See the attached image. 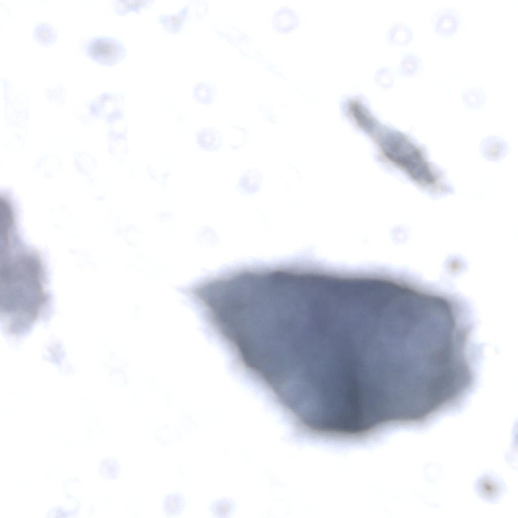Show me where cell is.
I'll return each instance as SVG.
<instances>
[{"label": "cell", "mask_w": 518, "mask_h": 518, "mask_svg": "<svg viewBox=\"0 0 518 518\" xmlns=\"http://www.w3.org/2000/svg\"><path fill=\"white\" fill-rule=\"evenodd\" d=\"M409 297L384 286L343 283L323 290L297 329L292 371L300 400L359 420L406 400L420 358Z\"/></svg>", "instance_id": "1"}, {"label": "cell", "mask_w": 518, "mask_h": 518, "mask_svg": "<svg viewBox=\"0 0 518 518\" xmlns=\"http://www.w3.org/2000/svg\"><path fill=\"white\" fill-rule=\"evenodd\" d=\"M88 56L93 60L104 65H113L122 60L126 51L118 40L109 37L92 39L87 48Z\"/></svg>", "instance_id": "2"}, {"label": "cell", "mask_w": 518, "mask_h": 518, "mask_svg": "<svg viewBox=\"0 0 518 518\" xmlns=\"http://www.w3.org/2000/svg\"><path fill=\"white\" fill-rule=\"evenodd\" d=\"M435 32L443 36H451L457 33L461 24V16L457 9L445 7L438 10L433 18Z\"/></svg>", "instance_id": "3"}, {"label": "cell", "mask_w": 518, "mask_h": 518, "mask_svg": "<svg viewBox=\"0 0 518 518\" xmlns=\"http://www.w3.org/2000/svg\"><path fill=\"white\" fill-rule=\"evenodd\" d=\"M263 181V173L255 169L245 171L238 180L236 189L242 195L251 196L260 190Z\"/></svg>", "instance_id": "4"}, {"label": "cell", "mask_w": 518, "mask_h": 518, "mask_svg": "<svg viewBox=\"0 0 518 518\" xmlns=\"http://www.w3.org/2000/svg\"><path fill=\"white\" fill-rule=\"evenodd\" d=\"M197 146L201 150L208 152H218L223 145L220 132L211 127H203L195 136Z\"/></svg>", "instance_id": "5"}, {"label": "cell", "mask_w": 518, "mask_h": 518, "mask_svg": "<svg viewBox=\"0 0 518 518\" xmlns=\"http://www.w3.org/2000/svg\"><path fill=\"white\" fill-rule=\"evenodd\" d=\"M298 22V17L295 11L287 7L279 8L272 17L273 26L281 33L292 31L296 27Z\"/></svg>", "instance_id": "6"}, {"label": "cell", "mask_w": 518, "mask_h": 518, "mask_svg": "<svg viewBox=\"0 0 518 518\" xmlns=\"http://www.w3.org/2000/svg\"><path fill=\"white\" fill-rule=\"evenodd\" d=\"M463 101L469 106L476 107L482 105L487 98L485 90L477 84H470L464 87L461 93Z\"/></svg>", "instance_id": "7"}, {"label": "cell", "mask_w": 518, "mask_h": 518, "mask_svg": "<svg viewBox=\"0 0 518 518\" xmlns=\"http://www.w3.org/2000/svg\"><path fill=\"white\" fill-rule=\"evenodd\" d=\"M185 506L184 496L178 493L167 494L163 502V509L168 516H175L180 514Z\"/></svg>", "instance_id": "8"}, {"label": "cell", "mask_w": 518, "mask_h": 518, "mask_svg": "<svg viewBox=\"0 0 518 518\" xmlns=\"http://www.w3.org/2000/svg\"><path fill=\"white\" fill-rule=\"evenodd\" d=\"M33 34L34 38L39 43L45 45L52 44L56 37V33L53 28L45 23H40L36 26Z\"/></svg>", "instance_id": "9"}, {"label": "cell", "mask_w": 518, "mask_h": 518, "mask_svg": "<svg viewBox=\"0 0 518 518\" xmlns=\"http://www.w3.org/2000/svg\"><path fill=\"white\" fill-rule=\"evenodd\" d=\"M99 470L100 474L105 478L115 480L119 474L120 467L116 460L107 458L101 462Z\"/></svg>", "instance_id": "10"}, {"label": "cell", "mask_w": 518, "mask_h": 518, "mask_svg": "<svg viewBox=\"0 0 518 518\" xmlns=\"http://www.w3.org/2000/svg\"><path fill=\"white\" fill-rule=\"evenodd\" d=\"M187 14V8H183L176 15L166 16L161 17V21L165 27L172 31H177L181 28V26L186 18Z\"/></svg>", "instance_id": "11"}, {"label": "cell", "mask_w": 518, "mask_h": 518, "mask_svg": "<svg viewBox=\"0 0 518 518\" xmlns=\"http://www.w3.org/2000/svg\"><path fill=\"white\" fill-rule=\"evenodd\" d=\"M195 90L196 98L201 103L208 104L213 101L215 90L210 84L202 83L198 85Z\"/></svg>", "instance_id": "12"}, {"label": "cell", "mask_w": 518, "mask_h": 518, "mask_svg": "<svg viewBox=\"0 0 518 518\" xmlns=\"http://www.w3.org/2000/svg\"><path fill=\"white\" fill-rule=\"evenodd\" d=\"M148 1H121L116 4V10L120 14H124L129 11H139L147 5Z\"/></svg>", "instance_id": "13"}, {"label": "cell", "mask_w": 518, "mask_h": 518, "mask_svg": "<svg viewBox=\"0 0 518 518\" xmlns=\"http://www.w3.org/2000/svg\"><path fill=\"white\" fill-rule=\"evenodd\" d=\"M405 71L409 74H414L418 73L422 67V61L416 55H411L408 56L404 62Z\"/></svg>", "instance_id": "14"}]
</instances>
